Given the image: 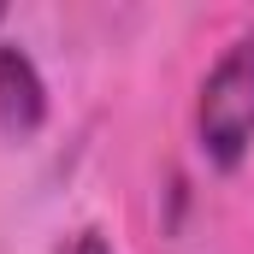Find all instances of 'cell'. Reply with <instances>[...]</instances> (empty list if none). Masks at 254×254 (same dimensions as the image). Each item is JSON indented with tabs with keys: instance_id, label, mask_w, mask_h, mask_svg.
Instances as JSON below:
<instances>
[{
	"instance_id": "obj_4",
	"label": "cell",
	"mask_w": 254,
	"mask_h": 254,
	"mask_svg": "<svg viewBox=\"0 0 254 254\" xmlns=\"http://www.w3.org/2000/svg\"><path fill=\"white\" fill-rule=\"evenodd\" d=\"M0 24H6V6H0Z\"/></svg>"
},
{
	"instance_id": "obj_2",
	"label": "cell",
	"mask_w": 254,
	"mask_h": 254,
	"mask_svg": "<svg viewBox=\"0 0 254 254\" xmlns=\"http://www.w3.org/2000/svg\"><path fill=\"white\" fill-rule=\"evenodd\" d=\"M42 125H48V83L18 42L0 36V130L12 142H30Z\"/></svg>"
},
{
	"instance_id": "obj_1",
	"label": "cell",
	"mask_w": 254,
	"mask_h": 254,
	"mask_svg": "<svg viewBox=\"0 0 254 254\" xmlns=\"http://www.w3.org/2000/svg\"><path fill=\"white\" fill-rule=\"evenodd\" d=\"M195 148L207 166L237 172L254 148V30H243L195 95Z\"/></svg>"
},
{
	"instance_id": "obj_3",
	"label": "cell",
	"mask_w": 254,
	"mask_h": 254,
	"mask_svg": "<svg viewBox=\"0 0 254 254\" xmlns=\"http://www.w3.org/2000/svg\"><path fill=\"white\" fill-rule=\"evenodd\" d=\"M54 254H113V243H107L101 231H71V237H65Z\"/></svg>"
}]
</instances>
